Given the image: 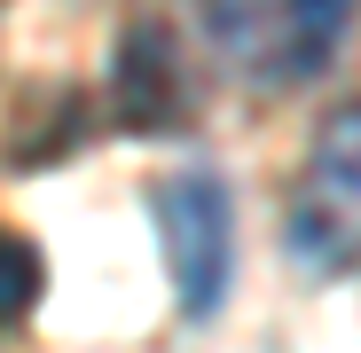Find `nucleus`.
<instances>
[{
    "label": "nucleus",
    "mask_w": 361,
    "mask_h": 353,
    "mask_svg": "<svg viewBox=\"0 0 361 353\" xmlns=\"http://www.w3.org/2000/svg\"><path fill=\"white\" fill-rule=\"evenodd\" d=\"M283 244L307 275L361 267V102L322 118L307 173L290 189V212H283Z\"/></svg>",
    "instance_id": "2"
},
{
    "label": "nucleus",
    "mask_w": 361,
    "mask_h": 353,
    "mask_svg": "<svg viewBox=\"0 0 361 353\" xmlns=\"http://www.w3.org/2000/svg\"><path fill=\"white\" fill-rule=\"evenodd\" d=\"M39 283H47L39 252L24 244V235H0V330H8V322H24V314L39 306Z\"/></svg>",
    "instance_id": "5"
},
{
    "label": "nucleus",
    "mask_w": 361,
    "mask_h": 353,
    "mask_svg": "<svg viewBox=\"0 0 361 353\" xmlns=\"http://www.w3.org/2000/svg\"><path fill=\"white\" fill-rule=\"evenodd\" d=\"M361 0H204L220 63L252 87H307L338 63Z\"/></svg>",
    "instance_id": "1"
},
{
    "label": "nucleus",
    "mask_w": 361,
    "mask_h": 353,
    "mask_svg": "<svg viewBox=\"0 0 361 353\" xmlns=\"http://www.w3.org/2000/svg\"><path fill=\"white\" fill-rule=\"evenodd\" d=\"M157 244H165V275H173L180 314L204 322L228 299V275H235V204L212 173L157 181Z\"/></svg>",
    "instance_id": "3"
},
{
    "label": "nucleus",
    "mask_w": 361,
    "mask_h": 353,
    "mask_svg": "<svg viewBox=\"0 0 361 353\" xmlns=\"http://www.w3.org/2000/svg\"><path fill=\"white\" fill-rule=\"evenodd\" d=\"M110 110L126 134H165L180 118V71H173V39L165 24H134L110 71Z\"/></svg>",
    "instance_id": "4"
}]
</instances>
